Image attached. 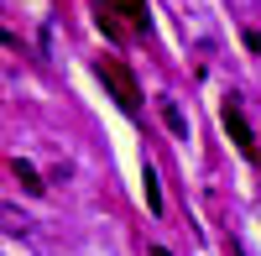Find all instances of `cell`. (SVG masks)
I'll list each match as a JSON object with an SVG mask.
<instances>
[{"mask_svg":"<svg viewBox=\"0 0 261 256\" xmlns=\"http://www.w3.org/2000/svg\"><path fill=\"white\" fill-rule=\"evenodd\" d=\"M99 79H105V89L115 94L120 110H141V84H136V73H130L120 58H99Z\"/></svg>","mask_w":261,"mask_h":256,"instance_id":"1","label":"cell"},{"mask_svg":"<svg viewBox=\"0 0 261 256\" xmlns=\"http://www.w3.org/2000/svg\"><path fill=\"white\" fill-rule=\"evenodd\" d=\"M220 120H225V131H230V141H235V152H241L246 162H261V141H256V131H251V120H246V110H241V105H235V99H225Z\"/></svg>","mask_w":261,"mask_h":256,"instance_id":"2","label":"cell"},{"mask_svg":"<svg viewBox=\"0 0 261 256\" xmlns=\"http://www.w3.org/2000/svg\"><path fill=\"white\" fill-rule=\"evenodd\" d=\"M32 215L27 209H16V204H0V230H6V236H32Z\"/></svg>","mask_w":261,"mask_h":256,"instance_id":"3","label":"cell"},{"mask_svg":"<svg viewBox=\"0 0 261 256\" xmlns=\"http://www.w3.org/2000/svg\"><path fill=\"white\" fill-rule=\"evenodd\" d=\"M115 11L125 16L130 32H146V21H151V16H146V0H115Z\"/></svg>","mask_w":261,"mask_h":256,"instance_id":"4","label":"cell"},{"mask_svg":"<svg viewBox=\"0 0 261 256\" xmlns=\"http://www.w3.org/2000/svg\"><path fill=\"white\" fill-rule=\"evenodd\" d=\"M11 178L27 188V194H42V188H47V183L37 178V167H32V162H21V157H11Z\"/></svg>","mask_w":261,"mask_h":256,"instance_id":"5","label":"cell"},{"mask_svg":"<svg viewBox=\"0 0 261 256\" xmlns=\"http://www.w3.org/2000/svg\"><path fill=\"white\" fill-rule=\"evenodd\" d=\"M157 110H162V120H167V131L188 141V120H183V110H178V99H157Z\"/></svg>","mask_w":261,"mask_h":256,"instance_id":"6","label":"cell"},{"mask_svg":"<svg viewBox=\"0 0 261 256\" xmlns=\"http://www.w3.org/2000/svg\"><path fill=\"white\" fill-rule=\"evenodd\" d=\"M141 183H146V209H151V215H162V188H157V173H151V167L141 173Z\"/></svg>","mask_w":261,"mask_h":256,"instance_id":"7","label":"cell"},{"mask_svg":"<svg viewBox=\"0 0 261 256\" xmlns=\"http://www.w3.org/2000/svg\"><path fill=\"white\" fill-rule=\"evenodd\" d=\"M246 42H251V47H256V53H261V32H251V37H246Z\"/></svg>","mask_w":261,"mask_h":256,"instance_id":"8","label":"cell"},{"mask_svg":"<svg viewBox=\"0 0 261 256\" xmlns=\"http://www.w3.org/2000/svg\"><path fill=\"white\" fill-rule=\"evenodd\" d=\"M146 256H172V251H167V246H151V251H146Z\"/></svg>","mask_w":261,"mask_h":256,"instance_id":"9","label":"cell"}]
</instances>
